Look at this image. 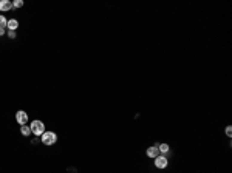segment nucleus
Returning <instances> with one entry per match:
<instances>
[{"instance_id":"nucleus-11","label":"nucleus","mask_w":232,"mask_h":173,"mask_svg":"<svg viewBox=\"0 0 232 173\" xmlns=\"http://www.w3.org/2000/svg\"><path fill=\"white\" fill-rule=\"evenodd\" d=\"M22 5H23L22 0H16V2H13V6H16V8H20Z\"/></svg>"},{"instance_id":"nucleus-9","label":"nucleus","mask_w":232,"mask_h":173,"mask_svg":"<svg viewBox=\"0 0 232 173\" xmlns=\"http://www.w3.org/2000/svg\"><path fill=\"white\" fill-rule=\"evenodd\" d=\"M158 151H161V153H167V151H169V145H167V144H161V145H158Z\"/></svg>"},{"instance_id":"nucleus-5","label":"nucleus","mask_w":232,"mask_h":173,"mask_svg":"<svg viewBox=\"0 0 232 173\" xmlns=\"http://www.w3.org/2000/svg\"><path fill=\"white\" fill-rule=\"evenodd\" d=\"M13 8V3L10 0H0V11H10Z\"/></svg>"},{"instance_id":"nucleus-6","label":"nucleus","mask_w":232,"mask_h":173,"mask_svg":"<svg viewBox=\"0 0 232 173\" xmlns=\"http://www.w3.org/2000/svg\"><path fill=\"white\" fill-rule=\"evenodd\" d=\"M158 153H159V151H158V147H149V148H147V156H149V158H156Z\"/></svg>"},{"instance_id":"nucleus-4","label":"nucleus","mask_w":232,"mask_h":173,"mask_svg":"<svg viewBox=\"0 0 232 173\" xmlns=\"http://www.w3.org/2000/svg\"><path fill=\"white\" fill-rule=\"evenodd\" d=\"M155 166L158 169H164L167 166V158L166 156H156L155 158Z\"/></svg>"},{"instance_id":"nucleus-12","label":"nucleus","mask_w":232,"mask_h":173,"mask_svg":"<svg viewBox=\"0 0 232 173\" xmlns=\"http://www.w3.org/2000/svg\"><path fill=\"white\" fill-rule=\"evenodd\" d=\"M8 36H10L11 39H14V37H16V33H14V31H10V33H8Z\"/></svg>"},{"instance_id":"nucleus-7","label":"nucleus","mask_w":232,"mask_h":173,"mask_svg":"<svg viewBox=\"0 0 232 173\" xmlns=\"http://www.w3.org/2000/svg\"><path fill=\"white\" fill-rule=\"evenodd\" d=\"M8 28H10V31H14L16 28H17V26H19V22H17L16 19H11V20H8Z\"/></svg>"},{"instance_id":"nucleus-14","label":"nucleus","mask_w":232,"mask_h":173,"mask_svg":"<svg viewBox=\"0 0 232 173\" xmlns=\"http://www.w3.org/2000/svg\"><path fill=\"white\" fill-rule=\"evenodd\" d=\"M3 33H5V30H3V28H0V36H2Z\"/></svg>"},{"instance_id":"nucleus-10","label":"nucleus","mask_w":232,"mask_h":173,"mask_svg":"<svg viewBox=\"0 0 232 173\" xmlns=\"http://www.w3.org/2000/svg\"><path fill=\"white\" fill-rule=\"evenodd\" d=\"M6 25H8V20L5 19L3 16H0V28H5Z\"/></svg>"},{"instance_id":"nucleus-1","label":"nucleus","mask_w":232,"mask_h":173,"mask_svg":"<svg viewBox=\"0 0 232 173\" xmlns=\"http://www.w3.org/2000/svg\"><path fill=\"white\" fill-rule=\"evenodd\" d=\"M30 128H31V133L36 134V136H42L43 133H45V125H43V122H40V121H34L30 125Z\"/></svg>"},{"instance_id":"nucleus-3","label":"nucleus","mask_w":232,"mask_h":173,"mask_svg":"<svg viewBox=\"0 0 232 173\" xmlns=\"http://www.w3.org/2000/svg\"><path fill=\"white\" fill-rule=\"evenodd\" d=\"M16 119H17V122L19 124H22V125H25L26 124V121H28V114H26L25 111H17V114H16Z\"/></svg>"},{"instance_id":"nucleus-8","label":"nucleus","mask_w":232,"mask_h":173,"mask_svg":"<svg viewBox=\"0 0 232 173\" xmlns=\"http://www.w3.org/2000/svg\"><path fill=\"white\" fill-rule=\"evenodd\" d=\"M20 131H22L23 136H30V134H31V128H30L28 125H22V127H20Z\"/></svg>"},{"instance_id":"nucleus-2","label":"nucleus","mask_w":232,"mask_h":173,"mask_svg":"<svg viewBox=\"0 0 232 173\" xmlns=\"http://www.w3.org/2000/svg\"><path fill=\"white\" fill-rule=\"evenodd\" d=\"M57 139V136L54 131H45L42 134V142L45 144V145H51V144H54Z\"/></svg>"},{"instance_id":"nucleus-13","label":"nucleus","mask_w":232,"mask_h":173,"mask_svg":"<svg viewBox=\"0 0 232 173\" xmlns=\"http://www.w3.org/2000/svg\"><path fill=\"white\" fill-rule=\"evenodd\" d=\"M231 133H232V128H231V127H228V128H226V134L231 136Z\"/></svg>"}]
</instances>
